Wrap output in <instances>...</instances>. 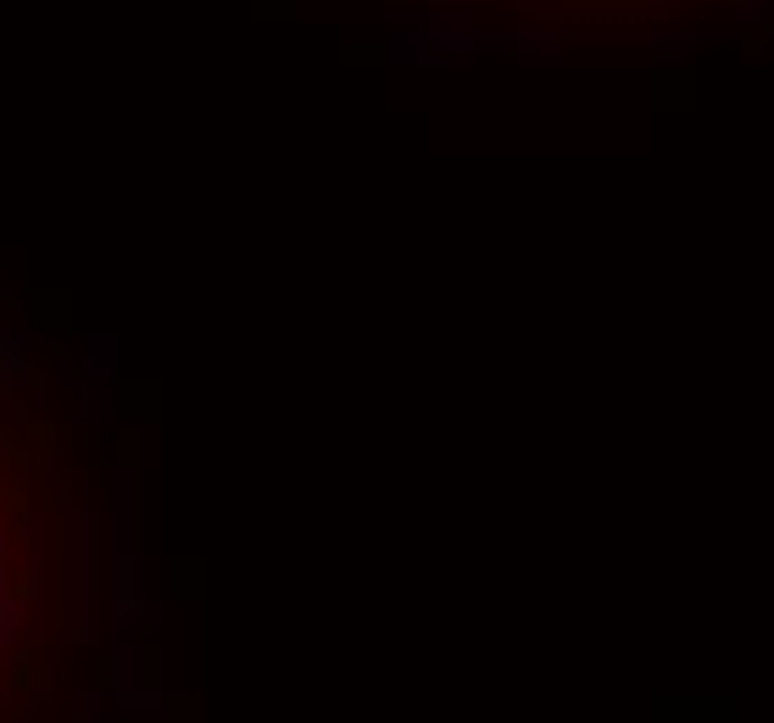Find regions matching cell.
Segmentation results:
<instances>
[{
    "label": "cell",
    "instance_id": "1",
    "mask_svg": "<svg viewBox=\"0 0 774 723\" xmlns=\"http://www.w3.org/2000/svg\"><path fill=\"white\" fill-rule=\"evenodd\" d=\"M73 596H78V629L73 641L90 646L96 641V596H101V523L96 512H78V557H73Z\"/></svg>",
    "mask_w": 774,
    "mask_h": 723
},
{
    "label": "cell",
    "instance_id": "2",
    "mask_svg": "<svg viewBox=\"0 0 774 723\" xmlns=\"http://www.w3.org/2000/svg\"><path fill=\"white\" fill-rule=\"evenodd\" d=\"M112 340L101 334V340H90V356H84V412L90 418H101L107 412V396H112Z\"/></svg>",
    "mask_w": 774,
    "mask_h": 723
},
{
    "label": "cell",
    "instance_id": "3",
    "mask_svg": "<svg viewBox=\"0 0 774 723\" xmlns=\"http://www.w3.org/2000/svg\"><path fill=\"white\" fill-rule=\"evenodd\" d=\"M101 707H107V696H96V690H90V696H78V712H84L78 723H101Z\"/></svg>",
    "mask_w": 774,
    "mask_h": 723
}]
</instances>
